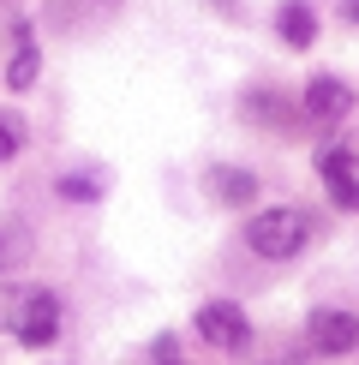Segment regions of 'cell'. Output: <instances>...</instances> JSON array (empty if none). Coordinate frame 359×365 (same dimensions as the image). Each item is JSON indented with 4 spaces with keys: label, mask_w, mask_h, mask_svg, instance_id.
<instances>
[{
    "label": "cell",
    "mask_w": 359,
    "mask_h": 365,
    "mask_svg": "<svg viewBox=\"0 0 359 365\" xmlns=\"http://www.w3.org/2000/svg\"><path fill=\"white\" fill-rule=\"evenodd\" d=\"M306 240H311V216L306 210H293V204H269L258 210V216L246 222V246L269 257V264H281V257H299L306 252Z\"/></svg>",
    "instance_id": "6da1fadb"
},
{
    "label": "cell",
    "mask_w": 359,
    "mask_h": 365,
    "mask_svg": "<svg viewBox=\"0 0 359 365\" xmlns=\"http://www.w3.org/2000/svg\"><path fill=\"white\" fill-rule=\"evenodd\" d=\"M12 336H19L24 347H48L60 336V294L54 287H24V306H19Z\"/></svg>",
    "instance_id": "7a4b0ae2"
},
{
    "label": "cell",
    "mask_w": 359,
    "mask_h": 365,
    "mask_svg": "<svg viewBox=\"0 0 359 365\" xmlns=\"http://www.w3.org/2000/svg\"><path fill=\"white\" fill-rule=\"evenodd\" d=\"M198 336L222 354H239V347H251V324L234 299H209V306H198Z\"/></svg>",
    "instance_id": "3957f363"
},
{
    "label": "cell",
    "mask_w": 359,
    "mask_h": 365,
    "mask_svg": "<svg viewBox=\"0 0 359 365\" xmlns=\"http://www.w3.org/2000/svg\"><path fill=\"white\" fill-rule=\"evenodd\" d=\"M306 114L318 120V126H341V120L353 114V90L341 78H329V72H318V78L306 84Z\"/></svg>",
    "instance_id": "277c9868"
},
{
    "label": "cell",
    "mask_w": 359,
    "mask_h": 365,
    "mask_svg": "<svg viewBox=\"0 0 359 365\" xmlns=\"http://www.w3.org/2000/svg\"><path fill=\"white\" fill-rule=\"evenodd\" d=\"M318 180L329 186V197H335L341 210H359V162H353V150H323Z\"/></svg>",
    "instance_id": "5b68a950"
},
{
    "label": "cell",
    "mask_w": 359,
    "mask_h": 365,
    "mask_svg": "<svg viewBox=\"0 0 359 365\" xmlns=\"http://www.w3.org/2000/svg\"><path fill=\"white\" fill-rule=\"evenodd\" d=\"M311 341H318V354H353L359 317L353 312H311Z\"/></svg>",
    "instance_id": "8992f818"
},
{
    "label": "cell",
    "mask_w": 359,
    "mask_h": 365,
    "mask_svg": "<svg viewBox=\"0 0 359 365\" xmlns=\"http://www.w3.org/2000/svg\"><path fill=\"white\" fill-rule=\"evenodd\" d=\"M276 36L288 42V48H311V42H318V12H311L306 0H281L276 6Z\"/></svg>",
    "instance_id": "52a82bcc"
},
{
    "label": "cell",
    "mask_w": 359,
    "mask_h": 365,
    "mask_svg": "<svg viewBox=\"0 0 359 365\" xmlns=\"http://www.w3.org/2000/svg\"><path fill=\"white\" fill-rule=\"evenodd\" d=\"M209 192H216L222 204H251V197H258V180L246 168H216L209 174Z\"/></svg>",
    "instance_id": "ba28073f"
},
{
    "label": "cell",
    "mask_w": 359,
    "mask_h": 365,
    "mask_svg": "<svg viewBox=\"0 0 359 365\" xmlns=\"http://www.w3.org/2000/svg\"><path fill=\"white\" fill-rule=\"evenodd\" d=\"M36 66H42L36 42L19 30V54H12V66H6V84H12V90H30V84H36Z\"/></svg>",
    "instance_id": "9c48e42d"
},
{
    "label": "cell",
    "mask_w": 359,
    "mask_h": 365,
    "mask_svg": "<svg viewBox=\"0 0 359 365\" xmlns=\"http://www.w3.org/2000/svg\"><path fill=\"white\" fill-rule=\"evenodd\" d=\"M246 114L258 120V126H281V114H288V108H281L276 90H269V96H264V90H251V96H246Z\"/></svg>",
    "instance_id": "30bf717a"
},
{
    "label": "cell",
    "mask_w": 359,
    "mask_h": 365,
    "mask_svg": "<svg viewBox=\"0 0 359 365\" xmlns=\"http://www.w3.org/2000/svg\"><path fill=\"white\" fill-rule=\"evenodd\" d=\"M24 150V120L19 114H0V162H12Z\"/></svg>",
    "instance_id": "8fae6325"
},
{
    "label": "cell",
    "mask_w": 359,
    "mask_h": 365,
    "mask_svg": "<svg viewBox=\"0 0 359 365\" xmlns=\"http://www.w3.org/2000/svg\"><path fill=\"white\" fill-rule=\"evenodd\" d=\"M60 197H84V204H90V197H102V180L96 174H66V180H60Z\"/></svg>",
    "instance_id": "7c38bea8"
},
{
    "label": "cell",
    "mask_w": 359,
    "mask_h": 365,
    "mask_svg": "<svg viewBox=\"0 0 359 365\" xmlns=\"http://www.w3.org/2000/svg\"><path fill=\"white\" fill-rule=\"evenodd\" d=\"M19 306H24V287H0V329L19 324Z\"/></svg>",
    "instance_id": "4fadbf2b"
},
{
    "label": "cell",
    "mask_w": 359,
    "mask_h": 365,
    "mask_svg": "<svg viewBox=\"0 0 359 365\" xmlns=\"http://www.w3.org/2000/svg\"><path fill=\"white\" fill-rule=\"evenodd\" d=\"M156 365H180V347H174V336H162V341H156Z\"/></svg>",
    "instance_id": "5bb4252c"
},
{
    "label": "cell",
    "mask_w": 359,
    "mask_h": 365,
    "mask_svg": "<svg viewBox=\"0 0 359 365\" xmlns=\"http://www.w3.org/2000/svg\"><path fill=\"white\" fill-rule=\"evenodd\" d=\"M12 252H19V234H6V227H0V269L12 264Z\"/></svg>",
    "instance_id": "9a60e30c"
},
{
    "label": "cell",
    "mask_w": 359,
    "mask_h": 365,
    "mask_svg": "<svg viewBox=\"0 0 359 365\" xmlns=\"http://www.w3.org/2000/svg\"><path fill=\"white\" fill-rule=\"evenodd\" d=\"M341 19H348V24L359 30V0H341Z\"/></svg>",
    "instance_id": "2e32d148"
},
{
    "label": "cell",
    "mask_w": 359,
    "mask_h": 365,
    "mask_svg": "<svg viewBox=\"0 0 359 365\" xmlns=\"http://www.w3.org/2000/svg\"><path fill=\"white\" fill-rule=\"evenodd\" d=\"M54 365H66V359H54Z\"/></svg>",
    "instance_id": "e0dca14e"
}]
</instances>
